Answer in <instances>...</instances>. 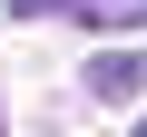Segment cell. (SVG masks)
Wrapping results in <instances>:
<instances>
[{
    "label": "cell",
    "mask_w": 147,
    "mask_h": 137,
    "mask_svg": "<svg viewBox=\"0 0 147 137\" xmlns=\"http://www.w3.org/2000/svg\"><path fill=\"white\" fill-rule=\"evenodd\" d=\"M137 137H147V118H137Z\"/></svg>",
    "instance_id": "4"
},
{
    "label": "cell",
    "mask_w": 147,
    "mask_h": 137,
    "mask_svg": "<svg viewBox=\"0 0 147 137\" xmlns=\"http://www.w3.org/2000/svg\"><path fill=\"white\" fill-rule=\"evenodd\" d=\"M147 0H79V30H137Z\"/></svg>",
    "instance_id": "2"
},
{
    "label": "cell",
    "mask_w": 147,
    "mask_h": 137,
    "mask_svg": "<svg viewBox=\"0 0 147 137\" xmlns=\"http://www.w3.org/2000/svg\"><path fill=\"white\" fill-rule=\"evenodd\" d=\"M137 88H147V49H98V59H88V98L127 108Z\"/></svg>",
    "instance_id": "1"
},
{
    "label": "cell",
    "mask_w": 147,
    "mask_h": 137,
    "mask_svg": "<svg viewBox=\"0 0 147 137\" xmlns=\"http://www.w3.org/2000/svg\"><path fill=\"white\" fill-rule=\"evenodd\" d=\"M59 10L79 20V0H10V20H59Z\"/></svg>",
    "instance_id": "3"
}]
</instances>
